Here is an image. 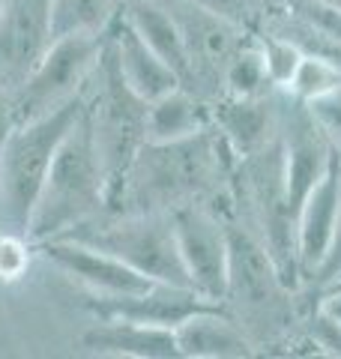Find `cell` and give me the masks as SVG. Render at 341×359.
<instances>
[{
    "mask_svg": "<svg viewBox=\"0 0 341 359\" xmlns=\"http://www.w3.org/2000/svg\"><path fill=\"white\" fill-rule=\"evenodd\" d=\"M236 156L213 129L180 141H147L108 201L111 212H170L186 204H210L231 212Z\"/></svg>",
    "mask_w": 341,
    "mask_h": 359,
    "instance_id": "6da1fadb",
    "label": "cell"
},
{
    "mask_svg": "<svg viewBox=\"0 0 341 359\" xmlns=\"http://www.w3.org/2000/svg\"><path fill=\"white\" fill-rule=\"evenodd\" d=\"M312 302L314 294L281 273L258 233L227 219V285L219 306L252 339L258 356H314L302 335Z\"/></svg>",
    "mask_w": 341,
    "mask_h": 359,
    "instance_id": "7a4b0ae2",
    "label": "cell"
},
{
    "mask_svg": "<svg viewBox=\"0 0 341 359\" xmlns=\"http://www.w3.org/2000/svg\"><path fill=\"white\" fill-rule=\"evenodd\" d=\"M108 210V183L102 168L90 114L75 120L69 135L60 141L54 162L45 174L42 192L33 207L27 240L36 245L42 240L63 237L75 224L90 222L93 216Z\"/></svg>",
    "mask_w": 341,
    "mask_h": 359,
    "instance_id": "3957f363",
    "label": "cell"
},
{
    "mask_svg": "<svg viewBox=\"0 0 341 359\" xmlns=\"http://www.w3.org/2000/svg\"><path fill=\"white\" fill-rule=\"evenodd\" d=\"M87 108V90L42 117L15 123L0 150V233L27 237L33 207L60 141Z\"/></svg>",
    "mask_w": 341,
    "mask_h": 359,
    "instance_id": "277c9868",
    "label": "cell"
},
{
    "mask_svg": "<svg viewBox=\"0 0 341 359\" xmlns=\"http://www.w3.org/2000/svg\"><path fill=\"white\" fill-rule=\"evenodd\" d=\"M227 219L240 222L252 233H258L260 243L281 266V273L302 287L297 269V207H293L288 180H284L279 132L267 147L236 162Z\"/></svg>",
    "mask_w": 341,
    "mask_h": 359,
    "instance_id": "5b68a950",
    "label": "cell"
},
{
    "mask_svg": "<svg viewBox=\"0 0 341 359\" xmlns=\"http://www.w3.org/2000/svg\"><path fill=\"white\" fill-rule=\"evenodd\" d=\"M87 114L102 168H105L111 201L132 159L147 144V102L126 84L111 51V42H105L102 60L87 84Z\"/></svg>",
    "mask_w": 341,
    "mask_h": 359,
    "instance_id": "8992f818",
    "label": "cell"
},
{
    "mask_svg": "<svg viewBox=\"0 0 341 359\" xmlns=\"http://www.w3.org/2000/svg\"><path fill=\"white\" fill-rule=\"evenodd\" d=\"M63 237L87 243L93 249L120 257L132 269L150 276L153 282L192 287L183 257H180L170 212H111L105 210L90 222L75 224Z\"/></svg>",
    "mask_w": 341,
    "mask_h": 359,
    "instance_id": "52a82bcc",
    "label": "cell"
},
{
    "mask_svg": "<svg viewBox=\"0 0 341 359\" xmlns=\"http://www.w3.org/2000/svg\"><path fill=\"white\" fill-rule=\"evenodd\" d=\"M105 42L108 33H66V36L51 39L42 60L13 93L15 120L25 123L42 117L69 99L81 96L102 60Z\"/></svg>",
    "mask_w": 341,
    "mask_h": 359,
    "instance_id": "ba28073f",
    "label": "cell"
},
{
    "mask_svg": "<svg viewBox=\"0 0 341 359\" xmlns=\"http://www.w3.org/2000/svg\"><path fill=\"white\" fill-rule=\"evenodd\" d=\"M168 4L174 6L186 42L189 78L183 87L195 90L203 102H213L225 93V69L236 48L246 42L248 30L213 15L195 0H168Z\"/></svg>",
    "mask_w": 341,
    "mask_h": 359,
    "instance_id": "9c48e42d",
    "label": "cell"
},
{
    "mask_svg": "<svg viewBox=\"0 0 341 359\" xmlns=\"http://www.w3.org/2000/svg\"><path fill=\"white\" fill-rule=\"evenodd\" d=\"M170 222L189 285L219 306L227 285V216L210 204H186L170 210Z\"/></svg>",
    "mask_w": 341,
    "mask_h": 359,
    "instance_id": "30bf717a",
    "label": "cell"
},
{
    "mask_svg": "<svg viewBox=\"0 0 341 359\" xmlns=\"http://www.w3.org/2000/svg\"><path fill=\"white\" fill-rule=\"evenodd\" d=\"M279 147L284 159V180L293 207L333 171L338 150L326 138L321 123L312 117L309 105L290 93H279Z\"/></svg>",
    "mask_w": 341,
    "mask_h": 359,
    "instance_id": "8fae6325",
    "label": "cell"
},
{
    "mask_svg": "<svg viewBox=\"0 0 341 359\" xmlns=\"http://www.w3.org/2000/svg\"><path fill=\"white\" fill-rule=\"evenodd\" d=\"M33 252H39L60 273L75 278L90 297H126V294H141V290L153 285L150 276L132 269L126 261L78 240H66V237L42 240L33 245Z\"/></svg>",
    "mask_w": 341,
    "mask_h": 359,
    "instance_id": "7c38bea8",
    "label": "cell"
},
{
    "mask_svg": "<svg viewBox=\"0 0 341 359\" xmlns=\"http://www.w3.org/2000/svg\"><path fill=\"white\" fill-rule=\"evenodd\" d=\"M51 39V0H0V81L13 93L42 60Z\"/></svg>",
    "mask_w": 341,
    "mask_h": 359,
    "instance_id": "4fadbf2b",
    "label": "cell"
},
{
    "mask_svg": "<svg viewBox=\"0 0 341 359\" xmlns=\"http://www.w3.org/2000/svg\"><path fill=\"white\" fill-rule=\"evenodd\" d=\"M203 306H215L207 302L195 287L183 285H168L153 282L141 294L126 297H84V309L93 314V320H135V323H150V327H168L174 330L183 323L189 314L201 311Z\"/></svg>",
    "mask_w": 341,
    "mask_h": 359,
    "instance_id": "5bb4252c",
    "label": "cell"
},
{
    "mask_svg": "<svg viewBox=\"0 0 341 359\" xmlns=\"http://www.w3.org/2000/svg\"><path fill=\"white\" fill-rule=\"evenodd\" d=\"M279 93L269 96H227L210 102V123L234 150L236 159L252 156L276 138L279 132Z\"/></svg>",
    "mask_w": 341,
    "mask_h": 359,
    "instance_id": "9a60e30c",
    "label": "cell"
},
{
    "mask_svg": "<svg viewBox=\"0 0 341 359\" xmlns=\"http://www.w3.org/2000/svg\"><path fill=\"white\" fill-rule=\"evenodd\" d=\"M338 165V159H335ZM329 171L297 207V269L302 287L312 285L333 243L338 210V171Z\"/></svg>",
    "mask_w": 341,
    "mask_h": 359,
    "instance_id": "2e32d148",
    "label": "cell"
},
{
    "mask_svg": "<svg viewBox=\"0 0 341 359\" xmlns=\"http://www.w3.org/2000/svg\"><path fill=\"white\" fill-rule=\"evenodd\" d=\"M183 359H252L258 347L222 306H203L174 327Z\"/></svg>",
    "mask_w": 341,
    "mask_h": 359,
    "instance_id": "e0dca14e",
    "label": "cell"
},
{
    "mask_svg": "<svg viewBox=\"0 0 341 359\" xmlns=\"http://www.w3.org/2000/svg\"><path fill=\"white\" fill-rule=\"evenodd\" d=\"M108 42L126 84L144 102H153L156 96H162L180 84L177 72L135 33V27L123 15L114 18V25L108 27Z\"/></svg>",
    "mask_w": 341,
    "mask_h": 359,
    "instance_id": "ac0fdd59",
    "label": "cell"
},
{
    "mask_svg": "<svg viewBox=\"0 0 341 359\" xmlns=\"http://www.w3.org/2000/svg\"><path fill=\"white\" fill-rule=\"evenodd\" d=\"M81 347L99 356H129V359H180L174 330L150 327L135 320H96L81 332Z\"/></svg>",
    "mask_w": 341,
    "mask_h": 359,
    "instance_id": "d6986e66",
    "label": "cell"
},
{
    "mask_svg": "<svg viewBox=\"0 0 341 359\" xmlns=\"http://www.w3.org/2000/svg\"><path fill=\"white\" fill-rule=\"evenodd\" d=\"M120 15L135 27V33L150 45L170 69L177 72L180 84L189 78V57H186V42L183 27L168 0H123Z\"/></svg>",
    "mask_w": 341,
    "mask_h": 359,
    "instance_id": "ffe728a7",
    "label": "cell"
},
{
    "mask_svg": "<svg viewBox=\"0 0 341 359\" xmlns=\"http://www.w3.org/2000/svg\"><path fill=\"white\" fill-rule=\"evenodd\" d=\"M210 126V102L177 84L147 102V141H180Z\"/></svg>",
    "mask_w": 341,
    "mask_h": 359,
    "instance_id": "44dd1931",
    "label": "cell"
},
{
    "mask_svg": "<svg viewBox=\"0 0 341 359\" xmlns=\"http://www.w3.org/2000/svg\"><path fill=\"white\" fill-rule=\"evenodd\" d=\"M123 0H51V33H108Z\"/></svg>",
    "mask_w": 341,
    "mask_h": 359,
    "instance_id": "7402d4cb",
    "label": "cell"
},
{
    "mask_svg": "<svg viewBox=\"0 0 341 359\" xmlns=\"http://www.w3.org/2000/svg\"><path fill=\"white\" fill-rule=\"evenodd\" d=\"M225 93L227 96H269L276 87L269 81L264 48L258 42V33H248L246 42L236 48L225 69Z\"/></svg>",
    "mask_w": 341,
    "mask_h": 359,
    "instance_id": "603a6c76",
    "label": "cell"
},
{
    "mask_svg": "<svg viewBox=\"0 0 341 359\" xmlns=\"http://www.w3.org/2000/svg\"><path fill=\"white\" fill-rule=\"evenodd\" d=\"M255 33H258L260 48H264V60H267V72H269L272 87L288 90L290 78H293V72H297V66L302 60V48L293 39L284 36V33H279V30L260 27Z\"/></svg>",
    "mask_w": 341,
    "mask_h": 359,
    "instance_id": "cb8c5ba5",
    "label": "cell"
},
{
    "mask_svg": "<svg viewBox=\"0 0 341 359\" xmlns=\"http://www.w3.org/2000/svg\"><path fill=\"white\" fill-rule=\"evenodd\" d=\"M341 84V69L333 66L329 60L317 57V54H302V60L297 66V72L290 78V87L284 90V93L302 99V102H309V99L326 93V90H333Z\"/></svg>",
    "mask_w": 341,
    "mask_h": 359,
    "instance_id": "d4e9b609",
    "label": "cell"
},
{
    "mask_svg": "<svg viewBox=\"0 0 341 359\" xmlns=\"http://www.w3.org/2000/svg\"><path fill=\"white\" fill-rule=\"evenodd\" d=\"M302 335L309 341L314 356H329V359H341V320L329 318L312 302L309 314L302 323Z\"/></svg>",
    "mask_w": 341,
    "mask_h": 359,
    "instance_id": "484cf974",
    "label": "cell"
},
{
    "mask_svg": "<svg viewBox=\"0 0 341 359\" xmlns=\"http://www.w3.org/2000/svg\"><path fill=\"white\" fill-rule=\"evenodd\" d=\"M195 4L210 9L213 15H219L225 21H231V25L248 30V33H255L260 25H264V18L269 13L264 0H195Z\"/></svg>",
    "mask_w": 341,
    "mask_h": 359,
    "instance_id": "4316f807",
    "label": "cell"
},
{
    "mask_svg": "<svg viewBox=\"0 0 341 359\" xmlns=\"http://www.w3.org/2000/svg\"><path fill=\"white\" fill-rule=\"evenodd\" d=\"M281 9H288V13L302 18L305 25L317 27L333 42L341 45V9L338 6H329L323 0H288Z\"/></svg>",
    "mask_w": 341,
    "mask_h": 359,
    "instance_id": "83f0119b",
    "label": "cell"
},
{
    "mask_svg": "<svg viewBox=\"0 0 341 359\" xmlns=\"http://www.w3.org/2000/svg\"><path fill=\"white\" fill-rule=\"evenodd\" d=\"M309 111L312 117L321 123V129L326 132V138L333 141V147L341 153V84L326 90V93L309 99Z\"/></svg>",
    "mask_w": 341,
    "mask_h": 359,
    "instance_id": "f1b7e54d",
    "label": "cell"
},
{
    "mask_svg": "<svg viewBox=\"0 0 341 359\" xmlns=\"http://www.w3.org/2000/svg\"><path fill=\"white\" fill-rule=\"evenodd\" d=\"M338 210H335V231H333V243H329V252L323 257L321 269H317V276L312 278L309 290H321L326 285H333L341 278V153H338Z\"/></svg>",
    "mask_w": 341,
    "mask_h": 359,
    "instance_id": "f546056e",
    "label": "cell"
},
{
    "mask_svg": "<svg viewBox=\"0 0 341 359\" xmlns=\"http://www.w3.org/2000/svg\"><path fill=\"white\" fill-rule=\"evenodd\" d=\"M33 243L15 233H0V278H18L30 261Z\"/></svg>",
    "mask_w": 341,
    "mask_h": 359,
    "instance_id": "4dcf8cb0",
    "label": "cell"
},
{
    "mask_svg": "<svg viewBox=\"0 0 341 359\" xmlns=\"http://www.w3.org/2000/svg\"><path fill=\"white\" fill-rule=\"evenodd\" d=\"M15 99H13V90H9L4 81H0V150L9 138V132L15 129Z\"/></svg>",
    "mask_w": 341,
    "mask_h": 359,
    "instance_id": "1f68e13d",
    "label": "cell"
},
{
    "mask_svg": "<svg viewBox=\"0 0 341 359\" xmlns=\"http://www.w3.org/2000/svg\"><path fill=\"white\" fill-rule=\"evenodd\" d=\"M314 294V306L321 309L323 314H329V318H335L341 320V278L333 285H326L321 290H312Z\"/></svg>",
    "mask_w": 341,
    "mask_h": 359,
    "instance_id": "d6a6232c",
    "label": "cell"
},
{
    "mask_svg": "<svg viewBox=\"0 0 341 359\" xmlns=\"http://www.w3.org/2000/svg\"><path fill=\"white\" fill-rule=\"evenodd\" d=\"M264 4H267V9H281L288 0H264Z\"/></svg>",
    "mask_w": 341,
    "mask_h": 359,
    "instance_id": "836d02e7",
    "label": "cell"
},
{
    "mask_svg": "<svg viewBox=\"0 0 341 359\" xmlns=\"http://www.w3.org/2000/svg\"><path fill=\"white\" fill-rule=\"evenodd\" d=\"M323 4H329V6H338V9H341V0H323Z\"/></svg>",
    "mask_w": 341,
    "mask_h": 359,
    "instance_id": "e575fe53",
    "label": "cell"
}]
</instances>
